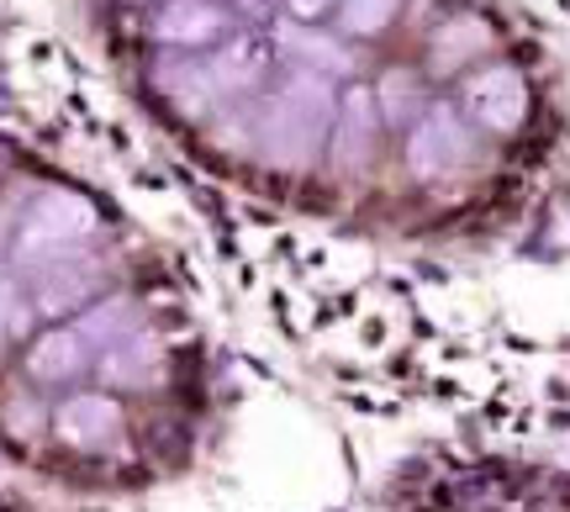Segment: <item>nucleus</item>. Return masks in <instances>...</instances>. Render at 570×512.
<instances>
[{"label":"nucleus","mask_w":570,"mask_h":512,"mask_svg":"<svg viewBox=\"0 0 570 512\" xmlns=\"http://www.w3.org/2000/svg\"><path fill=\"white\" fill-rule=\"evenodd\" d=\"M142 122L248 201L354 211L470 196L533 80L465 0H80Z\"/></svg>","instance_id":"1"},{"label":"nucleus","mask_w":570,"mask_h":512,"mask_svg":"<svg viewBox=\"0 0 570 512\" xmlns=\"http://www.w3.org/2000/svg\"><path fill=\"white\" fill-rule=\"evenodd\" d=\"M196 328L148 227L0 132V454L122 481L180 444Z\"/></svg>","instance_id":"2"},{"label":"nucleus","mask_w":570,"mask_h":512,"mask_svg":"<svg viewBox=\"0 0 570 512\" xmlns=\"http://www.w3.org/2000/svg\"><path fill=\"white\" fill-rule=\"evenodd\" d=\"M0 512H17V508H6V502H0Z\"/></svg>","instance_id":"3"}]
</instances>
